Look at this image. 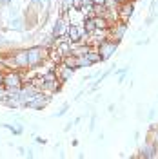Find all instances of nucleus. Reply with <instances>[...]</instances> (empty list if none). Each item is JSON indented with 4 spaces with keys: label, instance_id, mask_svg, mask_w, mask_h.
<instances>
[{
    "label": "nucleus",
    "instance_id": "f257e3e1",
    "mask_svg": "<svg viewBox=\"0 0 158 159\" xmlns=\"http://www.w3.org/2000/svg\"><path fill=\"white\" fill-rule=\"evenodd\" d=\"M27 65L29 69H38L40 65H44L49 60V49L44 45H31L27 47Z\"/></svg>",
    "mask_w": 158,
    "mask_h": 159
},
{
    "label": "nucleus",
    "instance_id": "f03ea898",
    "mask_svg": "<svg viewBox=\"0 0 158 159\" xmlns=\"http://www.w3.org/2000/svg\"><path fill=\"white\" fill-rule=\"evenodd\" d=\"M2 85H4L7 90H18L20 87L24 85V74H22V70H17V69L4 70Z\"/></svg>",
    "mask_w": 158,
    "mask_h": 159
},
{
    "label": "nucleus",
    "instance_id": "7ed1b4c3",
    "mask_svg": "<svg viewBox=\"0 0 158 159\" xmlns=\"http://www.w3.org/2000/svg\"><path fill=\"white\" fill-rule=\"evenodd\" d=\"M96 51H98L100 56H102V61H107V60L111 58L116 51H118V42L107 38V40H104L102 43H98V45H96Z\"/></svg>",
    "mask_w": 158,
    "mask_h": 159
},
{
    "label": "nucleus",
    "instance_id": "20e7f679",
    "mask_svg": "<svg viewBox=\"0 0 158 159\" xmlns=\"http://www.w3.org/2000/svg\"><path fill=\"white\" fill-rule=\"evenodd\" d=\"M127 22H116V24H113V25H109V38L115 40V42H122L124 40V36H126V33H127Z\"/></svg>",
    "mask_w": 158,
    "mask_h": 159
},
{
    "label": "nucleus",
    "instance_id": "39448f33",
    "mask_svg": "<svg viewBox=\"0 0 158 159\" xmlns=\"http://www.w3.org/2000/svg\"><path fill=\"white\" fill-rule=\"evenodd\" d=\"M49 101H51V94H47V92H38V94H37V96L27 103V107H26V109L42 110V109H46V107L49 105Z\"/></svg>",
    "mask_w": 158,
    "mask_h": 159
},
{
    "label": "nucleus",
    "instance_id": "423d86ee",
    "mask_svg": "<svg viewBox=\"0 0 158 159\" xmlns=\"http://www.w3.org/2000/svg\"><path fill=\"white\" fill-rule=\"evenodd\" d=\"M118 20L120 22H127L131 20V16L135 15V0H126L118 6Z\"/></svg>",
    "mask_w": 158,
    "mask_h": 159
},
{
    "label": "nucleus",
    "instance_id": "0eeeda50",
    "mask_svg": "<svg viewBox=\"0 0 158 159\" xmlns=\"http://www.w3.org/2000/svg\"><path fill=\"white\" fill-rule=\"evenodd\" d=\"M55 74H57V80L64 85V83H67V81L73 78L75 69H73V67H67V65H64V63H58V65L55 67Z\"/></svg>",
    "mask_w": 158,
    "mask_h": 159
},
{
    "label": "nucleus",
    "instance_id": "6e6552de",
    "mask_svg": "<svg viewBox=\"0 0 158 159\" xmlns=\"http://www.w3.org/2000/svg\"><path fill=\"white\" fill-rule=\"evenodd\" d=\"M138 157L142 159H155L158 157V147L153 141H147L146 145H142V148L138 152Z\"/></svg>",
    "mask_w": 158,
    "mask_h": 159
},
{
    "label": "nucleus",
    "instance_id": "1a4fd4ad",
    "mask_svg": "<svg viewBox=\"0 0 158 159\" xmlns=\"http://www.w3.org/2000/svg\"><path fill=\"white\" fill-rule=\"evenodd\" d=\"M67 38L71 43H78L80 42V27L78 25H69L67 29Z\"/></svg>",
    "mask_w": 158,
    "mask_h": 159
},
{
    "label": "nucleus",
    "instance_id": "9d476101",
    "mask_svg": "<svg viewBox=\"0 0 158 159\" xmlns=\"http://www.w3.org/2000/svg\"><path fill=\"white\" fill-rule=\"evenodd\" d=\"M9 29L15 31H24L26 29V22L22 16H15V18H9Z\"/></svg>",
    "mask_w": 158,
    "mask_h": 159
},
{
    "label": "nucleus",
    "instance_id": "9b49d317",
    "mask_svg": "<svg viewBox=\"0 0 158 159\" xmlns=\"http://www.w3.org/2000/svg\"><path fill=\"white\" fill-rule=\"evenodd\" d=\"M86 56L89 58V61H91L93 65H95V63H102V56H100V52L96 51V47H91Z\"/></svg>",
    "mask_w": 158,
    "mask_h": 159
},
{
    "label": "nucleus",
    "instance_id": "f8f14e48",
    "mask_svg": "<svg viewBox=\"0 0 158 159\" xmlns=\"http://www.w3.org/2000/svg\"><path fill=\"white\" fill-rule=\"evenodd\" d=\"M91 20H93V24H95L96 29H109V24L104 16H91Z\"/></svg>",
    "mask_w": 158,
    "mask_h": 159
},
{
    "label": "nucleus",
    "instance_id": "ddd939ff",
    "mask_svg": "<svg viewBox=\"0 0 158 159\" xmlns=\"http://www.w3.org/2000/svg\"><path fill=\"white\" fill-rule=\"evenodd\" d=\"M93 63L89 61V58L84 54V56H77V69H84V67H91Z\"/></svg>",
    "mask_w": 158,
    "mask_h": 159
},
{
    "label": "nucleus",
    "instance_id": "4468645a",
    "mask_svg": "<svg viewBox=\"0 0 158 159\" xmlns=\"http://www.w3.org/2000/svg\"><path fill=\"white\" fill-rule=\"evenodd\" d=\"M2 127H4V129H7V130L11 132V134H15V136H20V134L24 132L22 125H9V123H4Z\"/></svg>",
    "mask_w": 158,
    "mask_h": 159
},
{
    "label": "nucleus",
    "instance_id": "2eb2a0df",
    "mask_svg": "<svg viewBox=\"0 0 158 159\" xmlns=\"http://www.w3.org/2000/svg\"><path fill=\"white\" fill-rule=\"evenodd\" d=\"M127 72H129V67H122V69L116 70V80H118V83H122V81L126 80Z\"/></svg>",
    "mask_w": 158,
    "mask_h": 159
},
{
    "label": "nucleus",
    "instance_id": "dca6fc26",
    "mask_svg": "<svg viewBox=\"0 0 158 159\" xmlns=\"http://www.w3.org/2000/svg\"><path fill=\"white\" fill-rule=\"evenodd\" d=\"M118 2L116 0H104V7L106 9H118Z\"/></svg>",
    "mask_w": 158,
    "mask_h": 159
},
{
    "label": "nucleus",
    "instance_id": "f3484780",
    "mask_svg": "<svg viewBox=\"0 0 158 159\" xmlns=\"http://www.w3.org/2000/svg\"><path fill=\"white\" fill-rule=\"evenodd\" d=\"M7 94H9V90L6 89L2 83H0V107L4 105V101H6V98H7Z\"/></svg>",
    "mask_w": 158,
    "mask_h": 159
},
{
    "label": "nucleus",
    "instance_id": "a211bd4d",
    "mask_svg": "<svg viewBox=\"0 0 158 159\" xmlns=\"http://www.w3.org/2000/svg\"><path fill=\"white\" fill-rule=\"evenodd\" d=\"M67 109H69V103H64V107H62L58 112H55L53 118H62V116H66V114H67Z\"/></svg>",
    "mask_w": 158,
    "mask_h": 159
},
{
    "label": "nucleus",
    "instance_id": "6ab92c4d",
    "mask_svg": "<svg viewBox=\"0 0 158 159\" xmlns=\"http://www.w3.org/2000/svg\"><path fill=\"white\" fill-rule=\"evenodd\" d=\"M155 116H156V109H151L147 112V119H149V121H153V119H155Z\"/></svg>",
    "mask_w": 158,
    "mask_h": 159
},
{
    "label": "nucleus",
    "instance_id": "aec40b11",
    "mask_svg": "<svg viewBox=\"0 0 158 159\" xmlns=\"http://www.w3.org/2000/svg\"><path fill=\"white\" fill-rule=\"evenodd\" d=\"M35 141H37L38 145H46V143H47V139H46V138H40V136H37V138H35Z\"/></svg>",
    "mask_w": 158,
    "mask_h": 159
},
{
    "label": "nucleus",
    "instance_id": "412c9836",
    "mask_svg": "<svg viewBox=\"0 0 158 159\" xmlns=\"http://www.w3.org/2000/svg\"><path fill=\"white\" fill-rule=\"evenodd\" d=\"M95 121H96V116L93 114V116H91V125H89V130H91V132L95 130Z\"/></svg>",
    "mask_w": 158,
    "mask_h": 159
},
{
    "label": "nucleus",
    "instance_id": "4be33fe9",
    "mask_svg": "<svg viewBox=\"0 0 158 159\" xmlns=\"http://www.w3.org/2000/svg\"><path fill=\"white\" fill-rule=\"evenodd\" d=\"M155 22V15H151V16H147V20H146V25H151Z\"/></svg>",
    "mask_w": 158,
    "mask_h": 159
},
{
    "label": "nucleus",
    "instance_id": "5701e85b",
    "mask_svg": "<svg viewBox=\"0 0 158 159\" xmlns=\"http://www.w3.org/2000/svg\"><path fill=\"white\" fill-rule=\"evenodd\" d=\"M26 156H27V157H33V156H35V152H33L31 148H27V150H26Z\"/></svg>",
    "mask_w": 158,
    "mask_h": 159
},
{
    "label": "nucleus",
    "instance_id": "b1692460",
    "mask_svg": "<svg viewBox=\"0 0 158 159\" xmlns=\"http://www.w3.org/2000/svg\"><path fill=\"white\" fill-rule=\"evenodd\" d=\"M107 110H109V112H111V114H113V112H115V105L111 103V105H109V107H107Z\"/></svg>",
    "mask_w": 158,
    "mask_h": 159
},
{
    "label": "nucleus",
    "instance_id": "393cba45",
    "mask_svg": "<svg viewBox=\"0 0 158 159\" xmlns=\"http://www.w3.org/2000/svg\"><path fill=\"white\" fill-rule=\"evenodd\" d=\"M2 76H4V70L0 69V83H2Z\"/></svg>",
    "mask_w": 158,
    "mask_h": 159
},
{
    "label": "nucleus",
    "instance_id": "a878e982",
    "mask_svg": "<svg viewBox=\"0 0 158 159\" xmlns=\"http://www.w3.org/2000/svg\"><path fill=\"white\" fill-rule=\"evenodd\" d=\"M116 2H118V4H122V2H126V0H116Z\"/></svg>",
    "mask_w": 158,
    "mask_h": 159
},
{
    "label": "nucleus",
    "instance_id": "bb28decb",
    "mask_svg": "<svg viewBox=\"0 0 158 159\" xmlns=\"http://www.w3.org/2000/svg\"><path fill=\"white\" fill-rule=\"evenodd\" d=\"M156 114H158V109H156Z\"/></svg>",
    "mask_w": 158,
    "mask_h": 159
},
{
    "label": "nucleus",
    "instance_id": "cd10ccee",
    "mask_svg": "<svg viewBox=\"0 0 158 159\" xmlns=\"http://www.w3.org/2000/svg\"><path fill=\"white\" fill-rule=\"evenodd\" d=\"M135 2H136V0H135Z\"/></svg>",
    "mask_w": 158,
    "mask_h": 159
}]
</instances>
